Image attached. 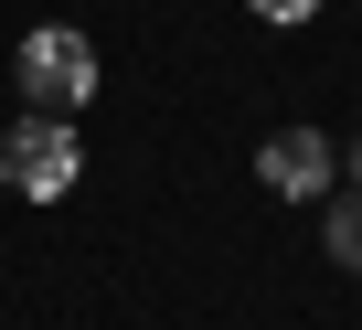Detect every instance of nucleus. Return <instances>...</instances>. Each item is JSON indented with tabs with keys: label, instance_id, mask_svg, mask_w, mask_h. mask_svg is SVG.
Masks as SVG:
<instances>
[{
	"label": "nucleus",
	"instance_id": "nucleus-1",
	"mask_svg": "<svg viewBox=\"0 0 362 330\" xmlns=\"http://www.w3.org/2000/svg\"><path fill=\"white\" fill-rule=\"evenodd\" d=\"M22 96H33V117H75V107L96 96V43H86L75 22L22 33Z\"/></svg>",
	"mask_w": 362,
	"mask_h": 330
},
{
	"label": "nucleus",
	"instance_id": "nucleus-2",
	"mask_svg": "<svg viewBox=\"0 0 362 330\" xmlns=\"http://www.w3.org/2000/svg\"><path fill=\"white\" fill-rule=\"evenodd\" d=\"M75 171H86V149H75L64 117H11V139H0V182H11L22 203H64Z\"/></svg>",
	"mask_w": 362,
	"mask_h": 330
},
{
	"label": "nucleus",
	"instance_id": "nucleus-3",
	"mask_svg": "<svg viewBox=\"0 0 362 330\" xmlns=\"http://www.w3.org/2000/svg\"><path fill=\"white\" fill-rule=\"evenodd\" d=\"M256 171H267V192H277V203H320V192H330V171H341V149H330L320 128H277V139L256 149Z\"/></svg>",
	"mask_w": 362,
	"mask_h": 330
},
{
	"label": "nucleus",
	"instance_id": "nucleus-4",
	"mask_svg": "<svg viewBox=\"0 0 362 330\" xmlns=\"http://www.w3.org/2000/svg\"><path fill=\"white\" fill-rule=\"evenodd\" d=\"M330 256H341V266L362 277V182H351V192L330 203Z\"/></svg>",
	"mask_w": 362,
	"mask_h": 330
},
{
	"label": "nucleus",
	"instance_id": "nucleus-5",
	"mask_svg": "<svg viewBox=\"0 0 362 330\" xmlns=\"http://www.w3.org/2000/svg\"><path fill=\"white\" fill-rule=\"evenodd\" d=\"M320 0H256V22H309Z\"/></svg>",
	"mask_w": 362,
	"mask_h": 330
}]
</instances>
